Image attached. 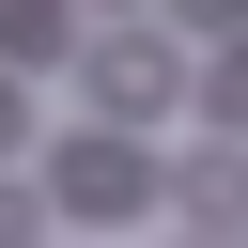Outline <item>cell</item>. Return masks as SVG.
<instances>
[{"label":"cell","instance_id":"obj_5","mask_svg":"<svg viewBox=\"0 0 248 248\" xmlns=\"http://www.w3.org/2000/svg\"><path fill=\"white\" fill-rule=\"evenodd\" d=\"M0 248H46V202L31 186H0Z\"/></svg>","mask_w":248,"mask_h":248},{"label":"cell","instance_id":"obj_6","mask_svg":"<svg viewBox=\"0 0 248 248\" xmlns=\"http://www.w3.org/2000/svg\"><path fill=\"white\" fill-rule=\"evenodd\" d=\"M202 93H217V108H248V46H232V62H217V78H202Z\"/></svg>","mask_w":248,"mask_h":248},{"label":"cell","instance_id":"obj_2","mask_svg":"<svg viewBox=\"0 0 248 248\" xmlns=\"http://www.w3.org/2000/svg\"><path fill=\"white\" fill-rule=\"evenodd\" d=\"M46 202H62V217H140V202H155V155H140V140H62Z\"/></svg>","mask_w":248,"mask_h":248},{"label":"cell","instance_id":"obj_7","mask_svg":"<svg viewBox=\"0 0 248 248\" xmlns=\"http://www.w3.org/2000/svg\"><path fill=\"white\" fill-rule=\"evenodd\" d=\"M16 140H31V93H16V78H0V155H16Z\"/></svg>","mask_w":248,"mask_h":248},{"label":"cell","instance_id":"obj_3","mask_svg":"<svg viewBox=\"0 0 248 248\" xmlns=\"http://www.w3.org/2000/svg\"><path fill=\"white\" fill-rule=\"evenodd\" d=\"M186 217H248V155H186Z\"/></svg>","mask_w":248,"mask_h":248},{"label":"cell","instance_id":"obj_1","mask_svg":"<svg viewBox=\"0 0 248 248\" xmlns=\"http://www.w3.org/2000/svg\"><path fill=\"white\" fill-rule=\"evenodd\" d=\"M78 78H93V108H170V93H186V46H170V31H93Z\"/></svg>","mask_w":248,"mask_h":248},{"label":"cell","instance_id":"obj_4","mask_svg":"<svg viewBox=\"0 0 248 248\" xmlns=\"http://www.w3.org/2000/svg\"><path fill=\"white\" fill-rule=\"evenodd\" d=\"M46 46H62V0H0V78L46 62Z\"/></svg>","mask_w":248,"mask_h":248}]
</instances>
